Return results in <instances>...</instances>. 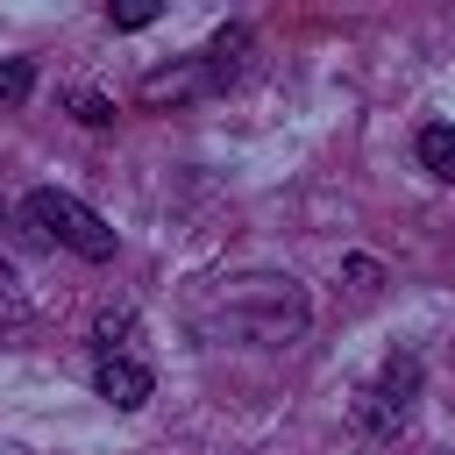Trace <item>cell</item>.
<instances>
[{
  "label": "cell",
  "instance_id": "obj_1",
  "mask_svg": "<svg viewBox=\"0 0 455 455\" xmlns=\"http://www.w3.org/2000/svg\"><path fill=\"white\" fill-rule=\"evenodd\" d=\"M313 320V299L291 270H235L192 291L185 327L206 348H291Z\"/></svg>",
  "mask_w": 455,
  "mask_h": 455
},
{
  "label": "cell",
  "instance_id": "obj_2",
  "mask_svg": "<svg viewBox=\"0 0 455 455\" xmlns=\"http://www.w3.org/2000/svg\"><path fill=\"white\" fill-rule=\"evenodd\" d=\"M249 71V28L242 21H228L206 50H192V57H178L171 71H149L142 78V100L149 107H185V100H213V92H228L235 78Z\"/></svg>",
  "mask_w": 455,
  "mask_h": 455
},
{
  "label": "cell",
  "instance_id": "obj_3",
  "mask_svg": "<svg viewBox=\"0 0 455 455\" xmlns=\"http://www.w3.org/2000/svg\"><path fill=\"white\" fill-rule=\"evenodd\" d=\"M21 220L36 228V242H57V249H71V256H85V263H107L121 242H114V228L78 199V192H57V185H36L28 199H21Z\"/></svg>",
  "mask_w": 455,
  "mask_h": 455
},
{
  "label": "cell",
  "instance_id": "obj_4",
  "mask_svg": "<svg viewBox=\"0 0 455 455\" xmlns=\"http://www.w3.org/2000/svg\"><path fill=\"white\" fill-rule=\"evenodd\" d=\"M412 405H419V355H412V348H391V355L377 363V377L355 391V434L398 441L405 419H412Z\"/></svg>",
  "mask_w": 455,
  "mask_h": 455
},
{
  "label": "cell",
  "instance_id": "obj_5",
  "mask_svg": "<svg viewBox=\"0 0 455 455\" xmlns=\"http://www.w3.org/2000/svg\"><path fill=\"white\" fill-rule=\"evenodd\" d=\"M92 391L114 405V412H142L156 398V370L142 348H114V355H92Z\"/></svg>",
  "mask_w": 455,
  "mask_h": 455
},
{
  "label": "cell",
  "instance_id": "obj_6",
  "mask_svg": "<svg viewBox=\"0 0 455 455\" xmlns=\"http://www.w3.org/2000/svg\"><path fill=\"white\" fill-rule=\"evenodd\" d=\"M412 149H419V164H427L441 185H455V128H448V121H427Z\"/></svg>",
  "mask_w": 455,
  "mask_h": 455
},
{
  "label": "cell",
  "instance_id": "obj_7",
  "mask_svg": "<svg viewBox=\"0 0 455 455\" xmlns=\"http://www.w3.org/2000/svg\"><path fill=\"white\" fill-rule=\"evenodd\" d=\"M28 92H36V64L28 57H7L0 64V107H21Z\"/></svg>",
  "mask_w": 455,
  "mask_h": 455
},
{
  "label": "cell",
  "instance_id": "obj_8",
  "mask_svg": "<svg viewBox=\"0 0 455 455\" xmlns=\"http://www.w3.org/2000/svg\"><path fill=\"white\" fill-rule=\"evenodd\" d=\"M21 313H28V291H21V277H14V263L0 256V327H7V320H21Z\"/></svg>",
  "mask_w": 455,
  "mask_h": 455
},
{
  "label": "cell",
  "instance_id": "obj_9",
  "mask_svg": "<svg viewBox=\"0 0 455 455\" xmlns=\"http://www.w3.org/2000/svg\"><path fill=\"white\" fill-rule=\"evenodd\" d=\"M107 21H114V28H149V21H156V0H128V7H107Z\"/></svg>",
  "mask_w": 455,
  "mask_h": 455
},
{
  "label": "cell",
  "instance_id": "obj_10",
  "mask_svg": "<svg viewBox=\"0 0 455 455\" xmlns=\"http://www.w3.org/2000/svg\"><path fill=\"white\" fill-rule=\"evenodd\" d=\"M71 107H78V121H85V128H107V121H114V100H100V92H78Z\"/></svg>",
  "mask_w": 455,
  "mask_h": 455
},
{
  "label": "cell",
  "instance_id": "obj_11",
  "mask_svg": "<svg viewBox=\"0 0 455 455\" xmlns=\"http://www.w3.org/2000/svg\"><path fill=\"white\" fill-rule=\"evenodd\" d=\"M377 277H384V270H377V256H348V284H355V291H370Z\"/></svg>",
  "mask_w": 455,
  "mask_h": 455
},
{
  "label": "cell",
  "instance_id": "obj_12",
  "mask_svg": "<svg viewBox=\"0 0 455 455\" xmlns=\"http://www.w3.org/2000/svg\"><path fill=\"white\" fill-rule=\"evenodd\" d=\"M441 455H455V448H441Z\"/></svg>",
  "mask_w": 455,
  "mask_h": 455
}]
</instances>
